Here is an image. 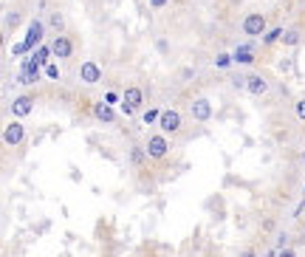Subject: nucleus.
Returning <instances> with one entry per match:
<instances>
[{
	"instance_id": "8",
	"label": "nucleus",
	"mask_w": 305,
	"mask_h": 257,
	"mask_svg": "<svg viewBox=\"0 0 305 257\" xmlns=\"http://www.w3.org/2000/svg\"><path fill=\"white\" fill-rule=\"evenodd\" d=\"M246 91H249L251 96H263L268 91L266 77H260V74H246Z\"/></svg>"
},
{
	"instance_id": "4",
	"label": "nucleus",
	"mask_w": 305,
	"mask_h": 257,
	"mask_svg": "<svg viewBox=\"0 0 305 257\" xmlns=\"http://www.w3.org/2000/svg\"><path fill=\"white\" fill-rule=\"evenodd\" d=\"M158 125H161V130H164V133H181L184 122H181V113H178V110H161Z\"/></svg>"
},
{
	"instance_id": "5",
	"label": "nucleus",
	"mask_w": 305,
	"mask_h": 257,
	"mask_svg": "<svg viewBox=\"0 0 305 257\" xmlns=\"http://www.w3.org/2000/svg\"><path fill=\"white\" fill-rule=\"evenodd\" d=\"M32 110H34V96L23 94V96H15V99H12V116H15V119L29 116Z\"/></svg>"
},
{
	"instance_id": "10",
	"label": "nucleus",
	"mask_w": 305,
	"mask_h": 257,
	"mask_svg": "<svg viewBox=\"0 0 305 257\" xmlns=\"http://www.w3.org/2000/svg\"><path fill=\"white\" fill-rule=\"evenodd\" d=\"M23 136H26L23 125H20V122H12V125H9L6 130H3V144L15 147V144H20V141H23Z\"/></svg>"
},
{
	"instance_id": "25",
	"label": "nucleus",
	"mask_w": 305,
	"mask_h": 257,
	"mask_svg": "<svg viewBox=\"0 0 305 257\" xmlns=\"http://www.w3.org/2000/svg\"><path fill=\"white\" fill-rule=\"evenodd\" d=\"M105 102H108V105H116V102H119V94H116V91H108V94H105Z\"/></svg>"
},
{
	"instance_id": "13",
	"label": "nucleus",
	"mask_w": 305,
	"mask_h": 257,
	"mask_svg": "<svg viewBox=\"0 0 305 257\" xmlns=\"http://www.w3.org/2000/svg\"><path fill=\"white\" fill-rule=\"evenodd\" d=\"M232 60H235V63H254L251 46H237L235 51H232Z\"/></svg>"
},
{
	"instance_id": "17",
	"label": "nucleus",
	"mask_w": 305,
	"mask_h": 257,
	"mask_svg": "<svg viewBox=\"0 0 305 257\" xmlns=\"http://www.w3.org/2000/svg\"><path fill=\"white\" fill-rule=\"evenodd\" d=\"M282 29H271V32L266 34V37H263V43H266V46H271V43H277V40H282Z\"/></svg>"
},
{
	"instance_id": "33",
	"label": "nucleus",
	"mask_w": 305,
	"mask_h": 257,
	"mask_svg": "<svg viewBox=\"0 0 305 257\" xmlns=\"http://www.w3.org/2000/svg\"><path fill=\"white\" fill-rule=\"evenodd\" d=\"M302 226H305V220H302Z\"/></svg>"
},
{
	"instance_id": "14",
	"label": "nucleus",
	"mask_w": 305,
	"mask_h": 257,
	"mask_svg": "<svg viewBox=\"0 0 305 257\" xmlns=\"http://www.w3.org/2000/svg\"><path fill=\"white\" fill-rule=\"evenodd\" d=\"M94 113H96V119H102V122H113V110L108 108V102H99L94 108Z\"/></svg>"
},
{
	"instance_id": "32",
	"label": "nucleus",
	"mask_w": 305,
	"mask_h": 257,
	"mask_svg": "<svg viewBox=\"0 0 305 257\" xmlns=\"http://www.w3.org/2000/svg\"><path fill=\"white\" fill-rule=\"evenodd\" d=\"M212 257H220V254H212Z\"/></svg>"
},
{
	"instance_id": "2",
	"label": "nucleus",
	"mask_w": 305,
	"mask_h": 257,
	"mask_svg": "<svg viewBox=\"0 0 305 257\" xmlns=\"http://www.w3.org/2000/svg\"><path fill=\"white\" fill-rule=\"evenodd\" d=\"M144 150H147V158H153V161H161V158L167 156L170 144H167V139L161 136V133H156V136H150V139L144 141Z\"/></svg>"
},
{
	"instance_id": "1",
	"label": "nucleus",
	"mask_w": 305,
	"mask_h": 257,
	"mask_svg": "<svg viewBox=\"0 0 305 257\" xmlns=\"http://www.w3.org/2000/svg\"><path fill=\"white\" fill-rule=\"evenodd\" d=\"M240 29H243V34H249V37L263 34V32H266V15H260V12H249V15L243 17Z\"/></svg>"
},
{
	"instance_id": "22",
	"label": "nucleus",
	"mask_w": 305,
	"mask_h": 257,
	"mask_svg": "<svg viewBox=\"0 0 305 257\" xmlns=\"http://www.w3.org/2000/svg\"><path fill=\"white\" fill-rule=\"evenodd\" d=\"M46 74H48V79H60V68H57L54 63L46 65Z\"/></svg>"
},
{
	"instance_id": "6",
	"label": "nucleus",
	"mask_w": 305,
	"mask_h": 257,
	"mask_svg": "<svg viewBox=\"0 0 305 257\" xmlns=\"http://www.w3.org/2000/svg\"><path fill=\"white\" fill-rule=\"evenodd\" d=\"M40 71H43V65L34 63V57L32 60H26L23 71H20V77H17V82H20V85H34V82L40 79Z\"/></svg>"
},
{
	"instance_id": "28",
	"label": "nucleus",
	"mask_w": 305,
	"mask_h": 257,
	"mask_svg": "<svg viewBox=\"0 0 305 257\" xmlns=\"http://www.w3.org/2000/svg\"><path fill=\"white\" fill-rule=\"evenodd\" d=\"M277 257H297V251H294V249H280V251H277Z\"/></svg>"
},
{
	"instance_id": "21",
	"label": "nucleus",
	"mask_w": 305,
	"mask_h": 257,
	"mask_svg": "<svg viewBox=\"0 0 305 257\" xmlns=\"http://www.w3.org/2000/svg\"><path fill=\"white\" fill-rule=\"evenodd\" d=\"M51 26H54V29H60V32H63L65 20H63V15H60V12H54V15H51Z\"/></svg>"
},
{
	"instance_id": "20",
	"label": "nucleus",
	"mask_w": 305,
	"mask_h": 257,
	"mask_svg": "<svg viewBox=\"0 0 305 257\" xmlns=\"http://www.w3.org/2000/svg\"><path fill=\"white\" fill-rule=\"evenodd\" d=\"M17 26H20V15H17V12H9L6 15V29H17Z\"/></svg>"
},
{
	"instance_id": "16",
	"label": "nucleus",
	"mask_w": 305,
	"mask_h": 257,
	"mask_svg": "<svg viewBox=\"0 0 305 257\" xmlns=\"http://www.w3.org/2000/svg\"><path fill=\"white\" fill-rule=\"evenodd\" d=\"M144 156H147V150H141V147L130 150V161H133V167H141V164H144Z\"/></svg>"
},
{
	"instance_id": "31",
	"label": "nucleus",
	"mask_w": 305,
	"mask_h": 257,
	"mask_svg": "<svg viewBox=\"0 0 305 257\" xmlns=\"http://www.w3.org/2000/svg\"><path fill=\"white\" fill-rule=\"evenodd\" d=\"M240 257H257V254H254V251H251V249H249V251H243V254H240Z\"/></svg>"
},
{
	"instance_id": "9",
	"label": "nucleus",
	"mask_w": 305,
	"mask_h": 257,
	"mask_svg": "<svg viewBox=\"0 0 305 257\" xmlns=\"http://www.w3.org/2000/svg\"><path fill=\"white\" fill-rule=\"evenodd\" d=\"M79 77H82V82H85V85H96V82L102 79V68L96 63H91V60H88V63H82V68H79Z\"/></svg>"
},
{
	"instance_id": "7",
	"label": "nucleus",
	"mask_w": 305,
	"mask_h": 257,
	"mask_svg": "<svg viewBox=\"0 0 305 257\" xmlns=\"http://www.w3.org/2000/svg\"><path fill=\"white\" fill-rule=\"evenodd\" d=\"M43 34H46V26L40 23V20H32V23H29V32H26V48H29V51H34V48L40 46V40H43Z\"/></svg>"
},
{
	"instance_id": "18",
	"label": "nucleus",
	"mask_w": 305,
	"mask_h": 257,
	"mask_svg": "<svg viewBox=\"0 0 305 257\" xmlns=\"http://www.w3.org/2000/svg\"><path fill=\"white\" fill-rule=\"evenodd\" d=\"M299 40H302V34H299V32H288V34H282V43H285V46H297Z\"/></svg>"
},
{
	"instance_id": "27",
	"label": "nucleus",
	"mask_w": 305,
	"mask_h": 257,
	"mask_svg": "<svg viewBox=\"0 0 305 257\" xmlns=\"http://www.w3.org/2000/svg\"><path fill=\"white\" fill-rule=\"evenodd\" d=\"M229 63H232V57H226V54H220V57H218V68H226Z\"/></svg>"
},
{
	"instance_id": "3",
	"label": "nucleus",
	"mask_w": 305,
	"mask_h": 257,
	"mask_svg": "<svg viewBox=\"0 0 305 257\" xmlns=\"http://www.w3.org/2000/svg\"><path fill=\"white\" fill-rule=\"evenodd\" d=\"M189 113L195 122H209L212 119V102L206 96H195V99L189 102Z\"/></svg>"
},
{
	"instance_id": "24",
	"label": "nucleus",
	"mask_w": 305,
	"mask_h": 257,
	"mask_svg": "<svg viewBox=\"0 0 305 257\" xmlns=\"http://www.w3.org/2000/svg\"><path fill=\"white\" fill-rule=\"evenodd\" d=\"M297 119H299V122H305V99L297 102Z\"/></svg>"
},
{
	"instance_id": "12",
	"label": "nucleus",
	"mask_w": 305,
	"mask_h": 257,
	"mask_svg": "<svg viewBox=\"0 0 305 257\" xmlns=\"http://www.w3.org/2000/svg\"><path fill=\"white\" fill-rule=\"evenodd\" d=\"M141 102H144V91H141V88H136V85H130L125 91V105H130L133 110H139Z\"/></svg>"
},
{
	"instance_id": "15",
	"label": "nucleus",
	"mask_w": 305,
	"mask_h": 257,
	"mask_svg": "<svg viewBox=\"0 0 305 257\" xmlns=\"http://www.w3.org/2000/svg\"><path fill=\"white\" fill-rule=\"evenodd\" d=\"M51 54H54V51H51L48 46H40L37 54H34V63H37V65H48V57H51Z\"/></svg>"
},
{
	"instance_id": "11",
	"label": "nucleus",
	"mask_w": 305,
	"mask_h": 257,
	"mask_svg": "<svg viewBox=\"0 0 305 257\" xmlns=\"http://www.w3.org/2000/svg\"><path fill=\"white\" fill-rule=\"evenodd\" d=\"M51 51H54V57H60V60H68V57L74 54V43H71V37L60 34V37L54 40V46H51Z\"/></svg>"
},
{
	"instance_id": "23",
	"label": "nucleus",
	"mask_w": 305,
	"mask_h": 257,
	"mask_svg": "<svg viewBox=\"0 0 305 257\" xmlns=\"http://www.w3.org/2000/svg\"><path fill=\"white\" fill-rule=\"evenodd\" d=\"M192 77H195V71L189 68V65H187V68H181V82H189Z\"/></svg>"
},
{
	"instance_id": "30",
	"label": "nucleus",
	"mask_w": 305,
	"mask_h": 257,
	"mask_svg": "<svg viewBox=\"0 0 305 257\" xmlns=\"http://www.w3.org/2000/svg\"><path fill=\"white\" fill-rule=\"evenodd\" d=\"M150 6H153V9H164L167 0H150Z\"/></svg>"
},
{
	"instance_id": "19",
	"label": "nucleus",
	"mask_w": 305,
	"mask_h": 257,
	"mask_svg": "<svg viewBox=\"0 0 305 257\" xmlns=\"http://www.w3.org/2000/svg\"><path fill=\"white\" fill-rule=\"evenodd\" d=\"M158 119H161V110H147V113L141 116V122H144V125H153V122H158Z\"/></svg>"
},
{
	"instance_id": "29",
	"label": "nucleus",
	"mask_w": 305,
	"mask_h": 257,
	"mask_svg": "<svg viewBox=\"0 0 305 257\" xmlns=\"http://www.w3.org/2000/svg\"><path fill=\"white\" fill-rule=\"evenodd\" d=\"M232 85H235V88H246V79H243V77H235V79H232Z\"/></svg>"
},
{
	"instance_id": "26",
	"label": "nucleus",
	"mask_w": 305,
	"mask_h": 257,
	"mask_svg": "<svg viewBox=\"0 0 305 257\" xmlns=\"http://www.w3.org/2000/svg\"><path fill=\"white\" fill-rule=\"evenodd\" d=\"M23 51H29V48H26V43H17V46H12V54H15V57H20Z\"/></svg>"
}]
</instances>
